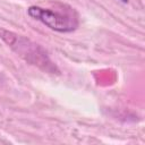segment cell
Returning <instances> with one entry per match:
<instances>
[{
    "instance_id": "obj_1",
    "label": "cell",
    "mask_w": 145,
    "mask_h": 145,
    "mask_svg": "<svg viewBox=\"0 0 145 145\" xmlns=\"http://www.w3.org/2000/svg\"><path fill=\"white\" fill-rule=\"evenodd\" d=\"M0 39L28 65L35 66L45 72H59V69L51 61L46 51L40 44L33 42L26 36L0 27Z\"/></svg>"
},
{
    "instance_id": "obj_2",
    "label": "cell",
    "mask_w": 145,
    "mask_h": 145,
    "mask_svg": "<svg viewBox=\"0 0 145 145\" xmlns=\"http://www.w3.org/2000/svg\"><path fill=\"white\" fill-rule=\"evenodd\" d=\"M27 15L31 18L41 22L50 29L59 33L74 32L79 25L78 17L71 8L66 9L63 12L39 6H31L27 8Z\"/></svg>"
},
{
    "instance_id": "obj_3",
    "label": "cell",
    "mask_w": 145,
    "mask_h": 145,
    "mask_svg": "<svg viewBox=\"0 0 145 145\" xmlns=\"http://www.w3.org/2000/svg\"><path fill=\"white\" fill-rule=\"evenodd\" d=\"M120 1L123 2V3H127V2H128V0H120Z\"/></svg>"
}]
</instances>
